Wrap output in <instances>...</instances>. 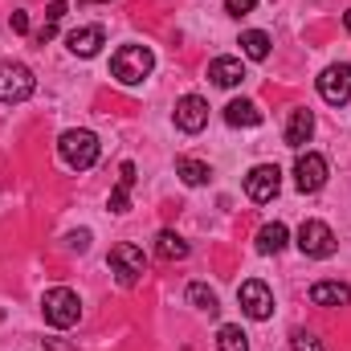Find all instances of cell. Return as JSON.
I'll list each match as a JSON object with an SVG mask.
<instances>
[{"instance_id": "6da1fadb", "label": "cell", "mask_w": 351, "mask_h": 351, "mask_svg": "<svg viewBox=\"0 0 351 351\" xmlns=\"http://www.w3.org/2000/svg\"><path fill=\"white\" fill-rule=\"evenodd\" d=\"M98 135L86 131V127H74V131H66L62 139H58V156L66 160V168H74V172H86L98 164Z\"/></svg>"}, {"instance_id": "7a4b0ae2", "label": "cell", "mask_w": 351, "mask_h": 351, "mask_svg": "<svg viewBox=\"0 0 351 351\" xmlns=\"http://www.w3.org/2000/svg\"><path fill=\"white\" fill-rule=\"evenodd\" d=\"M152 70H156V53H152L147 45H123V49L110 58V74H114L123 86H139Z\"/></svg>"}, {"instance_id": "3957f363", "label": "cell", "mask_w": 351, "mask_h": 351, "mask_svg": "<svg viewBox=\"0 0 351 351\" xmlns=\"http://www.w3.org/2000/svg\"><path fill=\"white\" fill-rule=\"evenodd\" d=\"M41 311H45V323H49V327L66 331V327H74V323L82 319V298H78L70 286H53V290H45Z\"/></svg>"}, {"instance_id": "277c9868", "label": "cell", "mask_w": 351, "mask_h": 351, "mask_svg": "<svg viewBox=\"0 0 351 351\" xmlns=\"http://www.w3.org/2000/svg\"><path fill=\"white\" fill-rule=\"evenodd\" d=\"M106 265H110V274L119 278V286H135V282L147 274V258H143V250H139V245H131V241L114 245V250H110V258H106Z\"/></svg>"}, {"instance_id": "5b68a950", "label": "cell", "mask_w": 351, "mask_h": 351, "mask_svg": "<svg viewBox=\"0 0 351 351\" xmlns=\"http://www.w3.org/2000/svg\"><path fill=\"white\" fill-rule=\"evenodd\" d=\"M37 90V78L25 62H0V102H25Z\"/></svg>"}, {"instance_id": "8992f818", "label": "cell", "mask_w": 351, "mask_h": 351, "mask_svg": "<svg viewBox=\"0 0 351 351\" xmlns=\"http://www.w3.org/2000/svg\"><path fill=\"white\" fill-rule=\"evenodd\" d=\"M335 233H331V225L327 221H302V229H298V250L306 254V258H331L335 254Z\"/></svg>"}, {"instance_id": "52a82bcc", "label": "cell", "mask_w": 351, "mask_h": 351, "mask_svg": "<svg viewBox=\"0 0 351 351\" xmlns=\"http://www.w3.org/2000/svg\"><path fill=\"white\" fill-rule=\"evenodd\" d=\"M237 302H241V311H245L250 319H258V323H265V319L274 315V290H269L265 282H258V278H250V282L237 286Z\"/></svg>"}, {"instance_id": "ba28073f", "label": "cell", "mask_w": 351, "mask_h": 351, "mask_svg": "<svg viewBox=\"0 0 351 351\" xmlns=\"http://www.w3.org/2000/svg\"><path fill=\"white\" fill-rule=\"evenodd\" d=\"M294 184H298V192H319L327 184V160L319 152H298V160H294Z\"/></svg>"}, {"instance_id": "9c48e42d", "label": "cell", "mask_w": 351, "mask_h": 351, "mask_svg": "<svg viewBox=\"0 0 351 351\" xmlns=\"http://www.w3.org/2000/svg\"><path fill=\"white\" fill-rule=\"evenodd\" d=\"M319 94H323V102H331V106H343L351 98V66L348 62H339V66H327L323 74H319Z\"/></svg>"}, {"instance_id": "30bf717a", "label": "cell", "mask_w": 351, "mask_h": 351, "mask_svg": "<svg viewBox=\"0 0 351 351\" xmlns=\"http://www.w3.org/2000/svg\"><path fill=\"white\" fill-rule=\"evenodd\" d=\"M278 188H282V168H278V164H258L254 172L245 176V196H250V200H258V204L274 200V196H278Z\"/></svg>"}, {"instance_id": "8fae6325", "label": "cell", "mask_w": 351, "mask_h": 351, "mask_svg": "<svg viewBox=\"0 0 351 351\" xmlns=\"http://www.w3.org/2000/svg\"><path fill=\"white\" fill-rule=\"evenodd\" d=\"M204 123H208V102L200 94H184L176 102V127L184 135H196V131H204Z\"/></svg>"}, {"instance_id": "7c38bea8", "label": "cell", "mask_w": 351, "mask_h": 351, "mask_svg": "<svg viewBox=\"0 0 351 351\" xmlns=\"http://www.w3.org/2000/svg\"><path fill=\"white\" fill-rule=\"evenodd\" d=\"M102 41H106V29H102V25L74 29V33L66 37V45H70V53H74V58H94V53L102 49Z\"/></svg>"}, {"instance_id": "4fadbf2b", "label": "cell", "mask_w": 351, "mask_h": 351, "mask_svg": "<svg viewBox=\"0 0 351 351\" xmlns=\"http://www.w3.org/2000/svg\"><path fill=\"white\" fill-rule=\"evenodd\" d=\"M311 302L315 306H351V286L348 282H315Z\"/></svg>"}, {"instance_id": "5bb4252c", "label": "cell", "mask_w": 351, "mask_h": 351, "mask_svg": "<svg viewBox=\"0 0 351 351\" xmlns=\"http://www.w3.org/2000/svg\"><path fill=\"white\" fill-rule=\"evenodd\" d=\"M311 135H315V114H311V110H294L290 123H286V147L302 152V147L311 143Z\"/></svg>"}, {"instance_id": "9a60e30c", "label": "cell", "mask_w": 351, "mask_h": 351, "mask_svg": "<svg viewBox=\"0 0 351 351\" xmlns=\"http://www.w3.org/2000/svg\"><path fill=\"white\" fill-rule=\"evenodd\" d=\"M262 106L258 102H250V98H233L229 106H225V123L229 127H262Z\"/></svg>"}, {"instance_id": "2e32d148", "label": "cell", "mask_w": 351, "mask_h": 351, "mask_svg": "<svg viewBox=\"0 0 351 351\" xmlns=\"http://www.w3.org/2000/svg\"><path fill=\"white\" fill-rule=\"evenodd\" d=\"M131 188H135V164L123 160V164H119V184H114V192H110V213H127V208H131Z\"/></svg>"}, {"instance_id": "e0dca14e", "label": "cell", "mask_w": 351, "mask_h": 351, "mask_svg": "<svg viewBox=\"0 0 351 351\" xmlns=\"http://www.w3.org/2000/svg\"><path fill=\"white\" fill-rule=\"evenodd\" d=\"M208 78L217 82V86H241V78H245V66H241V58H217L213 66H208Z\"/></svg>"}, {"instance_id": "ac0fdd59", "label": "cell", "mask_w": 351, "mask_h": 351, "mask_svg": "<svg viewBox=\"0 0 351 351\" xmlns=\"http://www.w3.org/2000/svg\"><path fill=\"white\" fill-rule=\"evenodd\" d=\"M192 254V245L180 237V233H172V229H164L160 237H156V258H164V262H184Z\"/></svg>"}, {"instance_id": "d6986e66", "label": "cell", "mask_w": 351, "mask_h": 351, "mask_svg": "<svg viewBox=\"0 0 351 351\" xmlns=\"http://www.w3.org/2000/svg\"><path fill=\"white\" fill-rule=\"evenodd\" d=\"M241 53H245L250 62H265V58H269V33H262V29L241 33Z\"/></svg>"}, {"instance_id": "ffe728a7", "label": "cell", "mask_w": 351, "mask_h": 351, "mask_svg": "<svg viewBox=\"0 0 351 351\" xmlns=\"http://www.w3.org/2000/svg\"><path fill=\"white\" fill-rule=\"evenodd\" d=\"M286 237H290V233H286L282 221L262 225V233H258V250H262V254H282V250H286Z\"/></svg>"}, {"instance_id": "44dd1931", "label": "cell", "mask_w": 351, "mask_h": 351, "mask_svg": "<svg viewBox=\"0 0 351 351\" xmlns=\"http://www.w3.org/2000/svg\"><path fill=\"white\" fill-rule=\"evenodd\" d=\"M188 302H192L196 311H204L208 319H217V311H221V302H217V294H213V290H208L204 282H192V286H188Z\"/></svg>"}, {"instance_id": "7402d4cb", "label": "cell", "mask_w": 351, "mask_h": 351, "mask_svg": "<svg viewBox=\"0 0 351 351\" xmlns=\"http://www.w3.org/2000/svg\"><path fill=\"white\" fill-rule=\"evenodd\" d=\"M176 172H180V180H184V184H188V188H200V184H208V164H200V160H188V156H184V160H176Z\"/></svg>"}, {"instance_id": "603a6c76", "label": "cell", "mask_w": 351, "mask_h": 351, "mask_svg": "<svg viewBox=\"0 0 351 351\" xmlns=\"http://www.w3.org/2000/svg\"><path fill=\"white\" fill-rule=\"evenodd\" d=\"M217 351H250V335H245L241 327L225 323V327L217 331Z\"/></svg>"}, {"instance_id": "cb8c5ba5", "label": "cell", "mask_w": 351, "mask_h": 351, "mask_svg": "<svg viewBox=\"0 0 351 351\" xmlns=\"http://www.w3.org/2000/svg\"><path fill=\"white\" fill-rule=\"evenodd\" d=\"M290 348L294 351H323V339L315 331H302L298 327V331H290Z\"/></svg>"}, {"instance_id": "d4e9b609", "label": "cell", "mask_w": 351, "mask_h": 351, "mask_svg": "<svg viewBox=\"0 0 351 351\" xmlns=\"http://www.w3.org/2000/svg\"><path fill=\"white\" fill-rule=\"evenodd\" d=\"M258 8V0H225V12L229 16H245V12H254Z\"/></svg>"}, {"instance_id": "484cf974", "label": "cell", "mask_w": 351, "mask_h": 351, "mask_svg": "<svg viewBox=\"0 0 351 351\" xmlns=\"http://www.w3.org/2000/svg\"><path fill=\"white\" fill-rule=\"evenodd\" d=\"M66 245H70V250H78V254H86V250H90V229L70 233V237H66Z\"/></svg>"}, {"instance_id": "4316f807", "label": "cell", "mask_w": 351, "mask_h": 351, "mask_svg": "<svg viewBox=\"0 0 351 351\" xmlns=\"http://www.w3.org/2000/svg\"><path fill=\"white\" fill-rule=\"evenodd\" d=\"M53 33H58V21H45V25L33 33V41H37V45H45V41H53Z\"/></svg>"}, {"instance_id": "83f0119b", "label": "cell", "mask_w": 351, "mask_h": 351, "mask_svg": "<svg viewBox=\"0 0 351 351\" xmlns=\"http://www.w3.org/2000/svg\"><path fill=\"white\" fill-rule=\"evenodd\" d=\"M62 16H66V0H53V4L45 8V21H58V25H62Z\"/></svg>"}, {"instance_id": "f1b7e54d", "label": "cell", "mask_w": 351, "mask_h": 351, "mask_svg": "<svg viewBox=\"0 0 351 351\" xmlns=\"http://www.w3.org/2000/svg\"><path fill=\"white\" fill-rule=\"evenodd\" d=\"M12 33H29V12H12Z\"/></svg>"}, {"instance_id": "f546056e", "label": "cell", "mask_w": 351, "mask_h": 351, "mask_svg": "<svg viewBox=\"0 0 351 351\" xmlns=\"http://www.w3.org/2000/svg\"><path fill=\"white\" fill-rule=\"evenodd\" d=\"M343 25H348V33H351V12H348V16H343Z\"/></svg>"}, {"instance_id": "4dcf8cb0", "label": "cell", "mask_w": 351, "mask_h": 351, "mask_svg": "<svg viewBox=\"0 0 351 351\" xmlns=\"http://www.w3.org/2000/svg\"><path fill=\"white\" fill-rule=\"evenodd\" d=\"M78 4H98V0H78Z\"/></svg>"}]
</instances>
